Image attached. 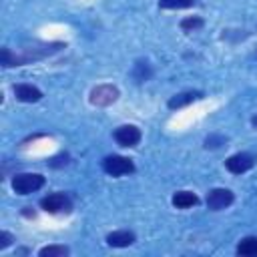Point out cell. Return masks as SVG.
I'll return each instance as SVG.
<instances>
[{"instance_id": "17", "label": "cell", "mask_w": 257, "mask_h": 257, "mask_svg": "<svg viewBox=\"0 0 257 257\" xmlns=\"http://www.w3.org/2000/svg\"><path fill=\"white\" fill-rule=\"evenodd\" d=\"M0 64H2L4 68L20 66V64H18V54H12L10 48H2V50H0Z\"/></svg>"}, {"instance_id": "21", "label": "cell", "mask_w": 257, "mask_h": 257, "mask_svg": "<svg viewBox=\"0 0 257 257\" xmlns=\"http://www.w3.org/2000/svg\"><path fill=\"white\" fill-rule=\"evenodd\" d=\"M251 126H253V128H257V114H253V116H251Z\"/></svg>"}, {"instance_id": "1", "label": "cell", "mask_w": 257, "mask_h": 257, "mask_svg": "<svg viewBox=\"0 0 257 257\" xmlns=\"http://www.w3.org/2000/svg\"><path fill=\"white\" fill-rule=\"evenodd\" d=\"M46 183V179L40 173H20L12 177V191L16 195H30L38 189H42Z\"/></svg>"}, {"instance_id": "3", "label": "cell", "mask_w": 257, "mask_h": 257, "mask_svg": "<svg viewBox=\"0 0 257 257\" xmlns=\"http://www.w3.org/2000/svg\"><path fill=\"white\" fill-rule=\"evenodd\" d=\"M38 205H40L42 211L52 213V215H56V213H70L72 211V199L66 193H62V191L50 193V195L42 197Z\"/></svg>"}, {"instance_id": "9", "label": "cell", "mask_w": 257, "mask_h": 257, "mask_svg": "<svg viewBox=\"0 0 257 257\" xmlns=\"http://www.w3.org/2000/svg\"><path fill=\"white\" fill-rule=\"evenodd\" d=\"M197 98H201V92L197 90H185V92H179V94H173L167 102V106L171 110H177V108H183V106H189L191 102H195Z\"/></svg>"}, {"instance_id": "19", "label": "cell", "mask_w": 257, "mask_h": 257, "mask_svg": "<svg viewBox=\"0 0 257 257\" xmlns=\"http://www.w3.org/2000/svg\"><path fill=\"white\" fill-rule=\"evenodd\" d=\"M66 163H68V155H58V157H54V159H50V161H48V165H50L52 169L64 167Z\"/></svg>"}, {"instance_id": "5", "label": "cell", "mask_w": 257, "mask_h": 257, "mask_svg": "<svg viewBox=\"0 0 257 257\" xmlns=\"http://www.w3.org/2000/svg\"><path fill=\"white\" fill-rule=\"evenodd\" d=\"M233 201H235L233 191L223 189V187L211 189V191L207 193V199H205L207 209H211V211H221V209H227V207H229Z\"/></svg>"}, {"instance_id": "12", "label": "cell", "mask_w": 257, "mask_h": 257, "mask_svg": "<svg viewBox=\"0 0 257 257\" xmlns=\"http://www.w3.org/2000/svg\"><path fill=\"white\" fill-rule=\"evenodd\" d=\"M235 253L239 257H257V237H243L237 243Z\"/></svg>"}, {"instance_id": "15", "label": "cell", "mask_w": 257, "mask_h": 257, "mask_svg": "<svg viewBox=\"0 0 257 257\" xmlns=\"http://www.w3.org/2000/svg\"><path fill=\"white\" fill-rule=\"evenodd\" d=\"M179 26H181V30H185V32H195V30H199V28L205 26V20H203L201 16H187V18L181 20Z\"/></svg>"}, {"instance_id": "6", "label": "cell", "mask_w": 257, "mask_h": 257, "mask_svg": "<svg viewBox=\"0 0 257 257\" xmlns=\"http://www.w3.org/2000/svg\"><path fill=\"white\" fill-rule=\"evenodd\" d=\"M253 165H255V155H251V153H235L225 161L227 171L233 175L247 173L249 169H253Z\"/></svg>"}, {"instance_id": "7", "label": "cell", "mask_w": 257, "mask_h": 257, "mask_svg": "<svg viewBox=\"0 0 257 257\" xmlns=\"http://www.w3.org/2000/svg\"><path fill=\"white\" fill-rule=\"evenodd\" d=\"M114 141L120 145V147H137L141 143V128L135 126V124H122L118 126L114 133H112Z\"/></svg>"}, {"instance_id": "13", "label": "cell", "mask_w": 257, "mask_h": 257, "mask_svg": "<svg viewBox=\"0 0 257 257\" xmlns=\"http://www.w3.org/2000/svg\"><path fill=\"white\" fill-rule=\"evenodd\" d=\"M153 76V68L147 60H137L135 66H133V78L137 82H147L149 78Z\"/></svg>"}, {"instance_id": "14", "label": "cell", "mask_w": 257, "mask_h": 257, "mask_svg": "<svg viewBox=\"0 0 257 257\" xmlns=\"http://www.w3.org/2000/svg\"><path fill=\"white\" fill-rule=\"evenodd\" d=\"M70 249L66 245H46L38 251V257H68Z\"/></svg>"}, {"instance_id": "16", "label": "cell", "mask_w": 257, "mask_h": 257, "mask_svg": "<svg viewBox=\"0 0 257 257\" xmlns=\"http://www.w3.org/2000/svg\"><path fill=\"white\" fill-rule=\"evenodd\" d=\"M195 4L197 0H159V6L165 10H181V8H191Z\"/></svg>"}, {"instance_id": "8", "label": "cell", "mask_w": 257, "mask_h": 257, "mask_svg": "<svg viewBox=\"0 0 257 257\" xmlns=\"http://www.w3.org/2000/svg\"><path fill=\"white\" fill-rule=\"evenodd\" d=\"M14 96L20 102H38L42 98V90L36 88V86H32V84L22 82V84H16L14 86Z\"/></svg>"}, {"instance_id": "22", "label": "cell", "mask_w": 257, "mask_h": 257, "mask_svg": "<svg viewBox=\"0 0 257 257\" xmlns=\"http://www.w3.org/2000/svg\"><path fill=\"white\" fill-rule=\"evenodd\" d=\"M255 56H257V52H255Z\"/></svg>"}, {"instance_id": "4", "label": "cell", "mask_w": 257, "mask_h": 257, "mask_svg": "<svg viewBox=\"0 0 257 257\" xmlns=\"http://www.w3.org/2000/svg\"><path fill=\"white\" fill-rule=\"evenodd\" d=\"M118 96H120V92H118V88L114 84H98V86H94L90 90L88 100L94 106H108V104L116 102Z\"/></svg>"}, {"instance_id": "11", "label": "cell", "mask_w": 257, "mask_h": 257, "mask_svg": "<svg viewBox=\"0 0 257 257\" xmlns=\"http://www.w3.org/2000/svg\"><path fill=\"white\" fill-rule=\"evenodd\" d=\"M171 203L177 207V209H189V207H195L199 203V197L193 193V191H177L171 199Z\"/></svg>"}, {"instance_id": "20", "label": "cell", "mask_w": 257, "mask_h": 257, "mask_svg": "<svg viewBox=\"0 0 257 257\" xmlns=\"http://www.w3.org/2000/svg\"><path fill=\"white\" fill-rule=\"evenodd\" d=\"M14 237L8 233V231H0V249H6L8 245H12Z\"/></svg>"}, {"instance_id": "18", "label": "cell", "mask_w": 257, "mask_h": 257, "mask_svg": "<svg viewBox=\"0 0 257 257\" xmlns=\"http://www.w3.org/2000/svg\"><path fill=\"white\" fill-rule=\"evenodd\" d=\"M225 143H227V137H223V135H209L205 139V149H219Z\"/></svg>"}, {"instance_id": "10", "label": "cell", "mask_w": 257, "mask_h": 257, "mask_svg": "<svg viewBox=\"0 0 257 257\" xmlns=\"http://www.w3.org/2000/svg\"><path fill=\"white\" fill-rule=\"evenodd\" d=\"M137 241L135 233L133 231H126V229H120V231H112L106 235V243L110 247H128Z\"/></svg>"}, {"instance_id": "2", "label": "cell", "mask_w": 257, "mask_h": 257, "mask_svg": "<svg viewBox=\"0 0 257 257\" xmlns=\"http://www.w3.org/2000/svg\"><path fill=\"white\" fill-rule=\"evenodd\" d=\"M102 171L110 177H122V175H131L137 171L133 159L122 157V155H108L102 159Z\"/></svg>"}]
</instances>
